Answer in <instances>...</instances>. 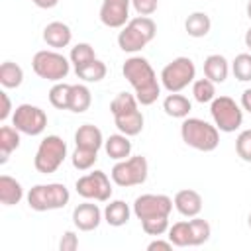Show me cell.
<instances>
[{
    "mask_svg": "<svg viewBox=\"0 0 251 251\" xmlns=\"http://www.w3.org/2000/svg\"><path fill=\"white\" fill-rule=\"evenodd\" d=\"M24 80V71L18 63L4 61L0 65V84L4 88H18Z\"/></svg>",
    "mask_w": 251,
    "mask_h": 251,
    "instance_id": "28",
    "label": "cell"
},
{
    "mask_svg": "<svg viewBox=\"0 0 251 251\" xmlns=\"http://www.w3.org/2000/svg\"><path fill=\"white\" fill-rule=\"evenodd\" d=\"M155 33H157L155 22L149 16H137L122 27V31L118 35V45L126 53H137L149 41H153Z\"/></svg>",
    "mask_w": 251,
    "mask_h": 251,
    "instance_id": "3",
    "label": "cell"
},
{
    "mask_svg": "<svg viewBox=\"0 0 251 251\" xmlns=\"http://www.w3.org/2000/svg\"><path fill=\"white\" fill-rule=\"evenodd\" d=\"M141 227L147 235H163L165 231H169V216H159V218H149L141 222Z\"/></svg>",
    "mask_w": 251,
    "mask_h": 251,
    "instance_id": "37",
    "label": "cell"
},
{
    "mask_svg": "<svg viewBox=\"0 0 251 251\" xmlns=\"http://www.w3.org/2000/svg\"><path fill=\"white\" fill-rule=\"evenodd\" d=\"M188 222H190V229H192V247L206 243V241L210 239V235H212L210 224H208L206 220L198 218V216H194V218L188 220Z\"/></svg>",
    "mask_w": 251,
    "mask_h": 251,
    "instance_id": "35",
    "label": "cell"
},
{
    "mask_svg": "<svg viewBox=\"0 0 251 251\" xmlns=\"http://www.w3.org/2000/svg\"><path fill=\"white\" fill-rule=\"evenodd\" d=\"M210 114H212L214 126L224 133H231L239 129L243 124V110L229 96H216L210 102Z\"/></svg>",
    "mask_w": 251,
    "mask_h": 251,
    "instance_id": "7",
    "label": "cell"
},
{
    "mask_svg": "<svg viewBox=\"0 0 251 251\" xmlns=\"http://www.w3.org/2000/svg\"><path fill=\"white\" fill-rule=\"evenodd\" d=\"M104 149L110 159L122 161L126 157H129V153H131V141L124 133H114L104 141Z\"/></svg>",
    "mask_w": 251,
    "mask_h": 251,
    "instance_id": "23",
    "label": "cell"
},
{
    "mask_svg": "<svg viewBox=\"0 0 251 251\" xmlns=\"http://www.w3.org/2000/svg\"><path fill=\"white\" fill-rule=\"evenodd\" d=\"M24 198V188L20 180H16L10 175L0 176V202L4 206H14Z\"/></svg>",
    "mask_w": 251,
    "mask_h": 251,
    "instance_id": "20",
    "label": "cell"
},
{
    "mask_svg": "<svg viewBox=\"0 0 251 251\" xmlns=\"http://www.w3.org/2000/svg\"><path fill=\"white\" fill-rule=\"evenodd\" d=\"M31 69L39 78L45 80H53V82H61L69 71H71V63L65 55L57 53V51H37L31 59Z\"/></svg>",
    "mask_w": 251,
    "mask_h": 251,
    "instance_id": "6",
    "label": "cell"
},
{
    "mask_svg": "<svg viewBox=\"0 0 251 251\" xmlns=\"http://www.w3.org/2000/svg\"><path fill=\"white\" fill-rule=\"evenodd\" d=\"M247 18H249V20H251V0H249V2H247Z\"/></svg>",
    "mask_w": 251,
    "mask_h": 251,
    "instance_id": "46",
    "label": "cell"
},
{
    "mask_svg": "<svg viewBox=\"0 0 251 251\" xmlns=\"http://www.w3.org/2000/svg\"><path fill=\"white\" fill-rule=\"evenodd\" d=\"M171 251L173 249V243L167 239V241H163V239H155V241H151L149 245H147V251Z\"/></svg>",
    "mask_w": 251,
    "mask_h": 251,
    "instance_id": "42",
    "label": "cell"
},
{
    "mask_svg": "<svg viewBox=\"0 0 251 251\" xmlns=\"http://www.w3.org/2000/svg\"><path fill=\"white\" fill-rule=\"evenodd\" d=\"M20 147V131L14 126H2L0 127V163L4 165L12 151Z\"/></svg>",
    "mask_w": 251,
    "mask_h": 251,
    "instance_id": "24",
    "label": "cell"
},
{
    "mask_svg": "<svg viewBox=\"0 0 251 251\" xmlns=\"http://www.w3.org/2000/svg\"><path fill=\"white\" fill-rule=\"evenodd\" d=\"M247 224H249V227H251V214H249V218H247Z\"/></svg>",
    "mask_w": 251,
    "mask_h": 251,
    "instance_id": "47",
    "label": "cell"
},
{
    "mask_svg": "<svg viewBox=\"0 0 251 251\" xmlns=\"http://www.w3.org/2000/svg\"><path fill=\"white\" fill-rule=\"evenodd\" d=\"M78 247V237L75 231H65L59 241V251H75Z\"/></svg>",
    "mask_w": 251,
    "mask_h": 251,
    "instance_id": "40",
    "label": "cell"
},
{
    "mask_svg": "<svg viewBox=\"0 0 251 251\" xmlns=\"http://www.w3.org/2000/svg\"><path fill=\"white\" fill-rule=\"evenodd\" d=\"M163 110H165V114L171 116V118H180V120H184V118H188V114H190V110H192V104H190V100H188L186 96H182V94H178V92H171V94L163 100Z\"/></svg>",
    "mask_w": 251,
    "mask_h": 251,
    "instance_id": "21",
    "label": "cell"
},
{
    "mask_svg": "<svg viewBox=\"0 0 251 251\" xmlns=\"http://www.w3.org/2000/svg\"><path fill=\"white\" fill-rule=\"evenodd\" d=\"M227 75H229V63L224 55L214 53L204 59V76L210 78L214 84L224 82L227 78Z\"/></svg>",
    "mask_w": 251,
    "mask_h": 251,
    "instance_id": "17",
    "label": "cell"
},
{
    "mask_svg": "<svg viewBox=\"0 0 251 251\" xmlns=\"http://www.w3.org/2000/svg\"><path fill=\"white\" fill-rule=\"evenodd\" d=\"M210 27L212 20L206 12H192L184 22V29L190 37H204L210 33Z\"/></svg>",
    "mask_w": 251,
    "mask_h": 251,
    "instance_id": "25",
    "label": "cell"
},
{
    "mask_svg": "<svg viewBox=\"0 0 251 251\" xmlns=\"http://www.w3.org/2000/svg\"><path fill=\"white\" fill-rule=\"evenodd\" d=\"M169 241L176 247H192V229L190 222H176L169 226Z\"/></svg>",
    "mask_w": 251,
    "mask_h": 251,
    "instance_id": "29",
    "label": "cell"
},
{
    "mask_svg": "<svg viewBox=\"0 0 251 251\" xmlns=\"http://www.w3.org/2000/svg\"><path fill=\"white\" fill-rule=\"evenodd\" d=\"M37 8H43V10H49V8H55L59 4V0H31Z\"/></svg>",
    "mask_w": 251,
    "mask_h": 251,
    "instance_id": "44",
    "label": "cell"
},
{
    "mask_svg": "<svg viewBox=\"0 0 251 251\" xmlns=\"http://www.w3.org/2000/svg\"><path fill=\"white\" fill-rule=\"evenodd\" d=\"M180 137L188 147H192L196 151L210 153L220 143V129L216 126L208 124L206 120L184 118L180 124Z\"/></svg>",
    "mask_w": 251,
    "mask_h": 251,
    "instance_id": "2",
    "label": "cell"
},
{
    "mask_svg": "<svg viewBox=\"0 0 251 251\" xmlns=\"http://www.w3.org/2000/svg\"><path fill=\"white\" fill-rule=\"evenodd\" d=\"M0 100H2V108H0V120L6 122L10 118V112H12V102L8 98L6 92H0Z\"/></svg>",
    "mask_w": 251,
    "mask_h": 251,
    "instance_id": "41",
    "label": "cell"
},
{
    "mask_svg": "<svg viewBox=\"0 0 251 251\" xmlns=\"http://www.w3.org/2000/svg\"><path fill=\"white\" fill-rule=\"evenodd\" d=\"M114 124H116V127L120 129V133L131 137V135L141 133V129H143V114H141L139 108H135V110H131V112L114 116Z\"/></svg>",
    "mask_w": 251,
    "mask_h": 251,
    "instance_id": "19",
    "label": "cell"
},
{
    "mask_svg": "<svg viewBox=\"0 0 251 251\" xmlns=\"http://www.w3.org/2000/svg\"><path fill=\"white\" fill-rule=\"evenodd\" d=\"M69 98H71V84L57 82L49 90V102L57 110H69Z\"/></svg>",
    "mask_w": 251,
    "mask_h": 251,
    "instance_id": "30",
    "label": "cell"
},
{
    "mask_svg": "<svg viewBox=\"0 0 251 251\" xmlns=\"http://www.w3.org/2000/svg\"><path fill=\"white\" fill-rule=\"evenodd\" d=\"M175 208L186 218H194L202 210V196L192 188H182L175 194Z\"/></svg>",
    "mask_w": 251,
    "mask_h": 251,
    "instance_id": "15",
    "label": "cell"
},
{
    "mask_svg": "<svg viewBox=\"0 0 251 251\" xmlns=\"http://www.w3.org/2000/svg\"><path fill=\"white\" fill-rule=\"evenodd\" d=\"M98 159V151H92V149H84V147H76L71 155V163L75 169L78 171H88Z\"/></svg>",
    "mask_w": 251,
    "mask_h": 251,
    "instance_id": "32",
    "label": "cell"
},
{
    "mask_svg": "<svg viewBox=\"0 0 251 251\" xmlns=\"http://www.w3.org/2000/svg\"><path fill=\"white\" fill-rule=\"evenodd\" d=\"M173 200L167 194H141L133 202V214L137 220H149L159 216H169L173 210Z\"/></svg>",
    "mask_w": 251,
    "mask_h": 251,
    "instance_id": "12",
    "label": "cell"
},
{
    "mask_svg": "<svg viewBox=\"0 0 251 251\" xmlns=\"http://www.w3.org/2000/svg\"><path fill=\"white\" fill-rule=\"evenodd\" d=\"M75 143L76 147H84V149H92V151H98L102 145H104V137H102V131L92 126V124H82L76 131H75Z\"/></svg>",
    "mask_w": 251,
    "mask_h": 251,
    "instance_id": "18",
    "label": "cell"
},
{
    "mask_svg": "<svg viewBox=\"0 0 251 251\" xmlns=\"http://www.w3.org/2000/svg\"><path fill=\"white\" fill-rule=\"evenodd\" d=\"M235 151H237V155L243 161L251 163V129H243L237 135V139H235Z\"/></svg>",
    "mask_w": 251,
    "mask_h": 251,
    "instance_id": "38",
    "label": "cell"
},
{
    "mask_svg": "<svg viewBox=\"0 0 251 251\" xmlns=\"http://www.w3.org/2000/svg\"><path fill=\"white\" fill-rule=\"evenodd\" d=\"M73 39V31L67 24L63 22H51L45 25L43 29V41L53 47V49H61V47H67Z\"/></svg>",
    "mask_w": 251,
    "mask_h": 251,
    "instance_id": "16",
    "label": "cell"
},
{
    "mask_svg": "<svg viewBox=\"0 0 251 251\" xmlns=\"http://www.w3.org/2000/svg\"><path fill=\"white\" fill-rule=\"evenodd\" d=\"M12 126L25 135H39L47 127V114L33 104H20L12 114Z\"/></svg>",
    "mask_w": 251,
    "mask_h": 251,
    "instance_id": "10",
    "label": "cell"
},
{
    "mask_svg": "<svg viewBox=\"0 0 251 251\" xmlns=\"http://www.w3.org/2000/svg\"><path fill=\"white\" fill-rule=\"evenodd\" d=\"M137 98L129 92H120L112 102H110V112L112 116H120V114H126V112H131L137 108Z\"/></svg>",
    "mask_w": 251,
    "mask_h": 251,
    "instance_id": "33",
    "label": "cell"
},
{
    "mask_svg": "<svg viewBox=\"0 0 251 251\" xmlns=\"http://www.w3.org/2000/svg\"><path fill=\"white\" fill-rule=\"evenodd\" d=\"M71 63L75 67H80L92 59H96V53H94V47L90 43H76L73 49H71V55H69Z\"/></svg>",
    "mask_w": 251,
    "mask_h": 251,
    "instance_id": "36",
    "label": "cell"
},
{
    "mask_svg": "<svg viewBox=\"0 0 251 251\" xmlns=\"http://www.w3.org/2000/svg\"><path fill=\"white\" fill-rule=\"evenodd\" d=\"M131 6L139 16H151L155 14L159 0H131Z\"/></svg>",
    "mask_w": 251,
    "mask_h": 251,
    "instance_id": "39",
    "label": "cell"
},
{
    "mask_svg": "<svg viewBox=\"0 0 251 251\" xmlns=\"http://www.w3.org/2000/svg\"><path fill=\"white\" fill-rule=\"evenodd\" d=\"M241 108L251 114V88H245L241 94Z\"/></svg>",
    "mask_w": 251,
    "mask_h": 251,
    "instance_id": "43",
    "label": "cell"
},
{
    "mask_svg": "<svg viewBox=\"0 0 251 251\" xmlns=\"http://www.w3.org/2000/svg\"><path fill=\"white\" fill-rule=\"evenodd\" d=\"M245 45L249 47V51H251V27L245 31Z\"/></svg>",
    "mask_w": 251,
    "mask_h": 251,
    "instance_id": "45",
    "label": "cell"
},
{
    "mask_svg": "<svg viewBox=\"0 0 251 251\" xmlns=\"http://www.w3.org/2000/svg\"><path fill=\"white\" fill-rule=\"evenodd\" d=\"M129 214H131V210L124 200H112L104 208V220H106V224H110L114 227L126 226L129 222Z\"/></svg>",
    "mask_w": 251,
    "mask_h": 251,
    "instance_id": "22",
    "label": "cell"
},
{
    "mask_svg": "<svg viewBox=\"0 0 251 251\" xmlns=\"http://www.w3.org/2000/svg\"><path fill=\"white\" fill-rule=\"evenodd\" d=\"M196 78V67L190 57H176L161 71V82L169 92H180Z\"/></svg>",
    "mask_w": 251,
    "mask_h": 251,
    "instance_id": "8",
    "label": "cell"
},
{
    "mask_svg": "<svg viewBox=\"0 0 251 251\" xmlns=\"http://www.w3.org/2000/svg\"><path fill=\"white\" fill-rule=\"evenodd\" d=\"M100 222H102V212L92 202H82L73 210V224L80 231H92L100 226Z\"/></svg>",
    "mask_w": 251,
    "mask_h": 251,
    "instance_id": "14",
    "label": "cell"
},
{
    "mask_svg": "<svg viewBox=\"0 0 251 251\" xmlns=\"http://www.w3.org/2000/svg\"><path fill=\"white\" fill-rule=\"evenodd\" d=\"M192 94H194L196 102L206 104V102H212L216 98V86L210 78H198L192 82Z\"/></svg>",
    "mask_w": 251,
    "mask_h": 251,
    "instance_id": "31",
    "label": "cell"
},
{
    "mask_svg": "<svg viewBox=\"0 0 251 251\" xmlns=\"http://www.w3.org/2000/svg\"><path fill=\"white\" fill-rule=\"evenodd\" d=\"M149 165L143 155H133L129 159H122L112 167V180L118 186H135L147 180Z\"/></svg>",
    "mask_w": 251,
    "mask_h": 251,
    "instance_id": "9",
    "label": "cell"
},
{
    "mask_svg": "<svg viewBox=\"0 0 251 251\" xmlns=\"http://www.w3.org/2000/svg\"><path fill=\"white\" fill-rule=\"evenodd\" d=\"M92 104V94L88 86L84 84H71V98H69V110L75 114H82L90 108Z\"/></svg>",
    "mask_w": 251,
    "mask_h": 251,
    "instance_id": "26",
    "label": "cell"
},
{
    "mask_svg": "<svg viewBox=\"0 0 251 251\" xmlns=\"http://www.w3.org/2000/svg\"><path fill=\"white\" fill-rule=\"evenodd\" d=\"M129 4L131 0H102L100 22L106 27H124L129 22Z\"/></svg>",
    "mask_w": 251,
    "mask_h": 251,
    "instance_id": "13",
    "label": "cell"
},
{
    "mask_svg": "<svg viewBox=\"0 0 251 251\" xmlns=\"http://www.w3.org/2000/svg\"><path fill=\"white\" fill-rule=\"evenodd\" d=\"M106 71L108 69H106L104 61H100V59H92V61H88L80 67H75L76 76L82 78L84 82H100L106 76Z\"/></svg>",
    "mask_w": 251,
    "mask_h": 251,
    "instance_id": "27",
    "label": "cell"
},
{
    "mask_svg": "<svg viewBox=\"0 0 251 251\" xmlns=\"http://www.w3.org/2000/svg\"><path fill=\"white\" fill-rule=\"evenodd\" d=\"M76 192L86 198V200H96V202H106L112 196V184L106 173L94 171L76 180Z\"/></svg>",
    "mask_w": 251,
    "mask_h": 251,
    "instance_id": "11",
    "label": "cell"
},
{
    "mask_svg": "<svg viewBox=\"0 0 251 251\" xmlns=\"http://www.w3.org/2000/svg\"><path fill=\"white\" fill-rule=\"evenodd\" d=\"M67 157V143L59 135H47L41 139L35 157H33V167L37 173L51 175L55 173Z\"/></svg>",
    "mask_w": 251,
    "mask_h": 251,
    "instance_id": "5",
    "label": "cell"
},
{
    "mask_svg": "<svg viewBox=\"0 0 251 251\" xmlns=\"http://www.w3.org/2000/svg\"><path fill=\"white\" fill-rule=\"evenodd\" d=\"M122 73L127 78V82L133 86L135 98L141 106H151L159 98L161 86L157 82V75H155L151 63L145 57L133 55V57L126 59Z\"/></svg>",
    "mask_w": 251,
    "mask_h": 251,
    "instance_id": "1",
    "label": "cell"
},
{
    "mask_svg": "<svg viewBox=\"0 0 251 251\" xmlns=\"http://www.w3.org/2000/svg\"><path fill=\"white\" fill-rule=\"evenodd\" d=\"M69 190L61 182H49V184H35L27 192V204L35 212H47V210H59L69 204Z\"/></svg>",
    "mask_w": 251,
    "mask_h": 251,
    "instance_id": "4",
    "label": "cell"
},
{
    "mask_svg": "<svg viewBox=\"0 0 251 251\" xmlns=\"http://www.w3.org/2000/svg\"><path fill=\"white\" fill-rule=\"evenodd\" d=\"M231 73L241 82L251 80V53H239V55H235V59L231 63Z\"/></svg>",
    "mask_w": 251,
    "mask_h": 251,
    "instance_id": "34",
    "label": "cell"
}]
</instances>
